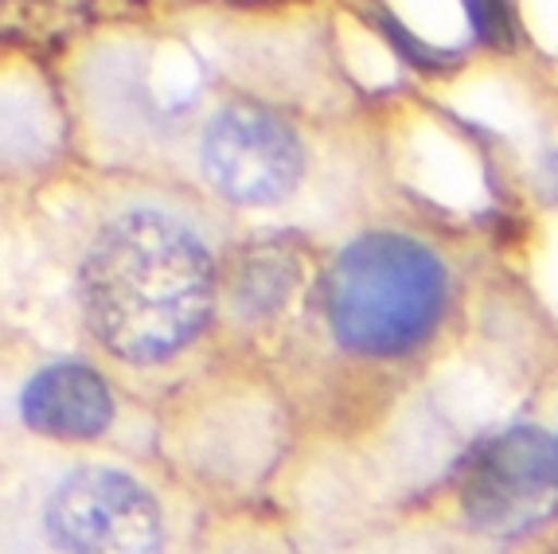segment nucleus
<instances>
[{
    "instance_id": "7ed1b4c3",
    "label": "nucleus",
    "mask_w": 558,
    "mask_h": 554,
    "mask_svg": "<svg viewBox=\"0 0 558 554\" xmlns=\"http://www.w3.org/2000/svg\"><path fill=\"white\" fill-rule=\"evenodd\" d=\"M44 535L59 554H168L157 492L118 465H75L44 499Z\"/></svg>"
},
{
    "instance_id": "423d86ee",
    "label": "nucleus",
    "mask_w": 558,
    "mask_h": 554,
    "mask_svg": "<svg viewBox=\"0 0 558 554\" xmlns=\"http://www.w3.org/2000/svg\"><path fill=\"white\" fill-rule=\"evenodd\" d=\"M20 418L51 442H98L118 418V398L90 363H47L20 390Z\"/></svg>"
},
{
    "instance_id": "f257e3e1",
    "label": "nucleus",
    "mask_w": 558,
    "mask_h": 554,
    "mask_svg": "<svg viewBox=\"0 0 558 554\" xmlns=\"http://www.w3.org/2000/svg\"><path fill=\"white\" fill-rule=\"evenodd\" d=\"M219 262L196 222L157 200L118 207L78 266L86 328L113 360L160 368L211 324Z\"/></svg>"
},
{
    "instance_id": "f03ea898",
    "label": "nucleus",
    "mask_w": 558,
    "mask_h": 554,
    "mask_svg": "<svg viewBox=\"0 0 558 554\" xmlns=\"http://www.w3.org/2000/svg\"><path fill=\"white\" fill-rule=\"evenodd\" d=\"M449 274L441 258L407 234H363L325 274V316L344 348L391 360L422 348L441 324Z\"/></svg>"
},
{
    "instance_id": "20e7f679",
    "label": "nucleus",
    "mask_w": 558,
    "mask_h": 554,
    "mask_svg": "<svg viewBox=\"0 0 558 554\" xmlns=\"http://www.w3.org/2000/svg\"><path fill=\"white\" fill-rule=\"evenodd\" d=\"M473 531L520 539L558 516V437L543 425H508L484 437L457 477Z\"/></svg>"
},
{
    "instance_id": "0eeeda50",
    "label": "nucleus",
    "mask_w": 558,
    "mask_h": 554,
    "mask_svg": "<svg viewBox=\"0 0 558 554\" xmlns=\"http://www.w3.org/2000/svg\"><path fill=\"white\" fill-rule=\"evenodd\" d=\"M298 289V258L278 246H254L231 274V305L251 321H266L286 309Z\"/></svg>"
},
{
    "instance_id": "1a4fd4ad",
    "label": "nucleus",
    "mask_w": 558,
    "mask_h": 554,
    "mask_svg": "<svg viewBox=\"0 0 558 554\" xmlns=\"http://www.w3.org/2000/svg\"><path fill=\"white\" fill-rule=\"evenodd\" d=\"M547 168H550V184L558 188V157H550V165H547Z\"/></svg>"
},
{
    "instance_id": "39448f33",
    "label": "nucleus",
    "mask_w": 558,
    "mask_h": 554,
    "mask_svg": "<svg viewBox=\"0 0 558 554\" xmlns=\"http://www.w3.org/2000/svg\"><path fill=\"white\" fill-rule=\"evenodd\" d=\"M204 180L239 207H274L305 176V145L281 113L258 103H227L199 137Z\"/></svg>"
},
{
    "instance_id": "6e6552de",
    "label": "nucleus",
    "mask_w": 558,
    "mask_h": 554,
    "mask_svg": "<svg viewBox=\"0 0 558 554\" xmlns=\"http://www.w3.org/2000/svg\"><path fill=\"white\" fill-rule=\"evenodd\" d=\"M465 9L481 44H493V47L512 44V9L504 0H465Z\"/></svg>"
}]
</instances>
